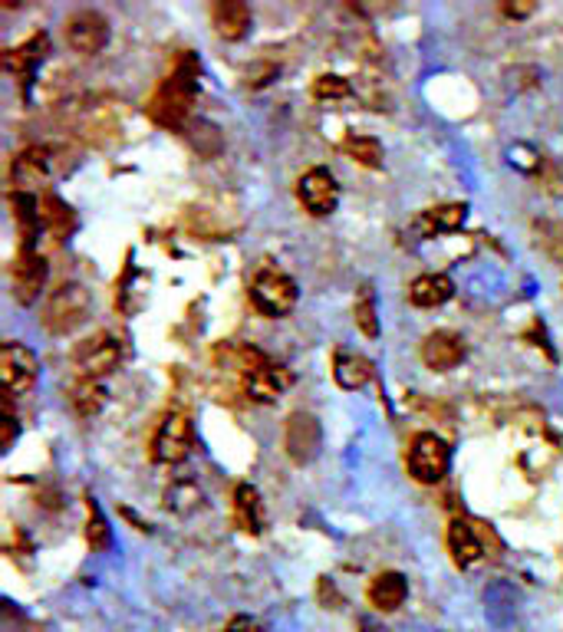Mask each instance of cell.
Returning a JSON list of instances; mask_svg holds the SVG:
<instances>
[{
	"instance_id": "obj_1",
	"label": "cell",
	"mask_w": 563,
	"mask_h": 632,
	"mask_svg": "<svg viewBox=\"0 0 563 632\" xmlns=\"http://www.w3.org/2000/svg\"><path fill=\"white\" fill-rule=\"evenodd\" d=\"M195 96H198V63L195 56L185 53L175 63V70L168 73L165 83L155 89L149 116L165 129H182L191 116V106H195Z\"/></svg>"
},
{
	"instance_id": "obj_2",
	"label": "cell",
	"mask_w": 563,
	"mask_h": 632,
	"mask_svg": "<svg viewBox=\"0 0 563 632\" xmlns=\"http://www.w3.org/2000/svg\"><path fill=\"white\" fill-rule=\"evenodd\" d=\"M89 310H93V297L83 284H63L60 290H53V297L43 307V330L53 336L73 333L76 326L86 323Z\"/></svg>"
},
{
	"instance_id": "obj_3",
	"label": "cell",
	"mask_w": 563,
	"mask_h": 632,
	"mask_svg": "<svg viewBox=\"0 0 563 632\" xmlns=\"http://www.w3.org/2000/svg\"><path fill=\"white\" fill-rule=\"evenodd\" d=\"M251 300L264 316H287L297 307V284L284 270L277 267H261L251 280Z\"/></svg>"
},
{
	"instance_id": "obj_4",
	"label": "cell",
	"mask_w": 563,
	"mask_h": 632,
	"mask_svg": "<svg viewBox=\"0 0 563 632\" xmlns=\"http://www.w3.org/2000/svg\"><path fill=\"white\" fill-rule=\"evenodd\" d=\"M0 379H4L7 402H14L17 395L33 392V386H37L40 379L37 353L20 343H4V349H0Z\"/></svg>"
},
{
	"instance_id": "obj_5",
	"label": "cell",
	"mask_w": 563,
	"mask_h": 632,
	"mask_svg": "<svg viewBox=\"0 0 563 632\" xmlns=\"http://www.w3.org/2000/svg\"><path fill=\"white\" fill-rule=\"evenodd\" d=\"M448 461H452V451L432 432H422L412 438L409 445V474L419 484H438L448 474Z\"/></svg>"
},
{
	"instance_id": "obj_6",
	"label": "cell",
	"mask_w": 563,
	"mask_h": 632,
	"mask_svg": "<svg viewBox=\"0 0 563 632\" xmlns=\"http://www.w3.org/2000/svg\"><path fill=\"white\" fill-rule=\"evenodd\" d=\"M191 451V422L182 412H168L155 428L152 438V461L159 465H178Z\"/></svg>"
},
{
	"instance_id": "obj_7",
	"label": "cell",
	"mask_w": 563,
	"mask_h": 632,
	"mask_svg": "<svg viewBox=\"0 0 563 632\" xmlns=\"http://www.w3.org/2000/svg\"><path fill=\"white\" fill-rule=\"evenodd\" d=\"M66 43L73 53L96 56L109 43V20L96 10H76L66 17Z\"/></svg>"
},
{
	"instance_id": "obj_8",
	"label": "cell",
	"mask_w": 563,
	"mask_h": 632,
	"mask_svg": "<svg viewBox=\"0 0 563 632\" xmlns=\"http://www.w3.org/2000/svg\"><path fill=\"white\" fill-rule=\"evenodd\" d=\"M10 287H14V300L20 307L37 303L43 287H47V261H43L33 247H24V251L17 254L14 270H10Z\"/></svg>"
},
{
	"instance_id": "obj_9",
	"label": "cell",
	"mask_w": 563,
	"mask_h": 632,
	"mask_svg": "<svg viewBox=\"0 0 563 632\" xmlns=\"http://www.w3.org/2000/svg\"><path fill=\"white\" fill-rule=\"evenodd\" d=\"M297 198L310 214L323 218V214H333L336 205H340V185H336L333 172H326V168H310L297 182Z\"/></svg>"
},
{
	"instance_id": "obj_10",
	"label": "cell",
	"mask_w": 563,
	"mask_h": 632,
	"mask_svg": "<svg viewBox=\"0 0 563 632\" xmlns=\"http://www.w3.org/2000/svg\"><path fill=\"white\" fill-rule=\"evenodd\" d=\"M122 356V346L112 340V336L99 333V336H89V340L73 353V363L76 372H80V379H103L106 372L116 369Z\"/></svg>"
},
{
	"instance_id": "obj_11",
	"label": "cell",
	"mask_w": 563,
	"mask_h": 632,
	"mask_svg": "<svg viewBox=\"0 0 563 632\" xmlns=\"http://www.w3.org/2000/svg\"><path fill=\"white\" fill-rule=\"evenodd\" d=\"M50 178V152L43 145H30V149H20L10 162V185L14 191H27L43 185Z\"/></svg>"
},
{
	"instance_id": "obj_12",
	"label": "cell",
	"mask_w": 563,
	"mask_h": 632,
	"mask_svg": "<svg viewBox=\"0 0 563 632\" xmlns=\"http://www.w3.org/2000/svg\"><path fill=\"white\" fill-rule=\"evenodd\" d=\"M284 445H287V455L297 461V465H307L313 461L320 448V425L313 419L310 412H297L287 419V435H284Z\"/></svg>"
},
{
	"instance_id": "obj_13",
	"label": "cell",
	"mask_w": 563,
	"mask_h": 632,
	"mask_svg": "<svg viewBox=\"0 0 563 632\" xmlns=\"http://www.w3.org/2000/svg\"><path fill=\"white\" fill-rule=\"evenodd\" d=\"M461 359H465V340H461L458 333L452 330H435L425 336L422 343V363L435 369V372H448L461 366Z\"/></svg>"
},
{
	"instance_id": "obj_14",
	"label": "cell",
	"mask_w": 563,
	"mask_h": 632,
	"mask_svg": "<svg viewBox=\"0 0 563 632\" xmlns=\"http://www.w3.org/2000/svg\"><path fill=\"white\" fill-rule=\"evenodd\" d=\"M40 228L50 234V241L63 244L70 241L76 231V211L56 195V191H43L40 195Z\"/></svg>"
},
{
	"instance_id": "obj_15",
	"label": "cell",
	"mask_w": 563,
	"mask_h": 632,
	"mask_svg": "<svg viewBox=\"0 0 563 632\" xmlns=\"http://www.w3.org/2000/svg\"><path fill=\"white\" fill-rule=\"evenodd\" d=\"M47 53H50V40H47V33H37V37H30L27 43H20V47L14 50H7L4 56V70L10 76H17V79H30L33 73H37V66L47 60Z\"/></svg>"
},
{
	"instance_id": "obj_16",
	"label": "cell",
	"mask_w": 563,
	"mask_h": 632,
	"mask_svg": "<svg viewBox=\"0 0 563 632\" xmlns=\"http://www.w3.org/2000/svg\"><path fill=\"white\" fill-rule=\"evenodd\" d=\"M211 24H215L218 37L228 43H238L251 30V10L241 0H221V4L211 7Z\"/></svg>"
},
{
	"instance_id": "obj_17",
	"label": "cell",
	"mask_w": 563,
	"mask_h": 632,
	"mask_svg": "<svg viewBox=\"0 0 563 632\" xmlns=\"http://www.w3.org/2000/svg\"><path fill=\"white\" fill-rule=\"evenodd\" d=\"M448 553H452L458 570H471L484 560V547L475 534V527L465 521H452L448 524Z\"/></svg>"
},
{
	"instance_id": "obj_18",
	"label": "cell",
	"mask_w": 563,
	"mask_h": 632,
	"mask_svg": "<svg viewBox=\"0 0 563 632\" xmlns=\"http://www.w3.org/2000/svg\"><path fill=\"white\" fill-rule=\"evenodd\" d=\"M468 218V205H461V201H452V205H438L422 211L419 218H415V231L422 237H442V234H452L458 231L461 224Z\"/></svg>"
},
{
	"instance_id": "obj_19",
	"label": "cell",
	"mask_w": 563,
	"mask_h": 632,
	"mask_svg": "<svg viewBox=\"0 0 563 632\" xmlns=\"http://www.w3.org/2000/svg\"><path fill=\"white\" fill-rule=\"evenodd\" d=\"M290 386V372L284 366H261L244 379V389L254 402H277Z\"/></svg>"
},
{
	"instance_id": "obj_20",
	"label": "cell",
	"mask_w": 563,
	"mask_h": 632,
	"mask_svg": "<svg viewBox=\"0 0 563 632\" xmlns=\"http://www.w3.org/2000/svg\"><path fill=\"white\" fill-rule=\"evenodd\" d=\"M405 596H409V583H405V577L396 570L379 573V577L369 583V603H373L379 613H396L405 603Z\"/></svg>"
},
{
	"instance_id": "obj_21",
	"label": "cell",
	"mask_w": 563,
	"mask_h": 632,
	"mask_svg": "<svg viewBox=\"0 0 563 632\" xmlns=\"http://www.w3.org/2000/svg\"><path fill=\"white\" fill-rule=\"evenodd\" d=\"M452 297H455V284L448 274H425L419 280H412L409 287V300L422 310L442 307V303H448Z\"/></svg>"
},
{
	"instance_id": "obj_22",
	"label": "cell",
	"mask_w": 563,
	"mask_h": 632,
	"mask_svg": "<svg viewBox=\"0 0 563 632\" xmlns=\"http://www.w3.org/2000/svg\"><path fill=\"white\" fill-rule=\"evenodd\" d=\"M234 527H241L244 534L264 530V504L254 484H238V491H234Z\"/></svg>"
},
{
	"instance_id": "obj_23",
	"label": "cell",
	"mask_w": 563,
	"mask_h": 632,
	"mask_svg": "<svg viewBox=\"0 0 563 632\" xmlns=\"http://www.w3.org/2000/svg\"><path fill=\"white\" fill-rule=\"evenodd\" d=\"M333 379L340 389H363L373 379V363L359 353H336L333 356Z\"/></svg>"
},
{
	"instance_id": "obj_24",
	"label": "cell",
	"mask_w": 563,
	"mask_h": 632,
	"mask_svg": "<svg viewBox=\"0 0 563 632\" xmlns=\"http://www.w3.org/2000/svg\"><path fill=\"white\" fill-rule=\"evenodd\" d=\"M10 208H14V221L24 237V247H33V237L40 231V198L27 195V191H10Z\"/></svg>"
},
{
	"instance_id": "obj_25",
	"label": "cell",
	"mask_w": 563,
	"mask_h": 632,
	"mask_svg": "<svg viewBox=\"0 0 563 632\" xmlns=\"http://www.w3.org/2000/svg\"><path fill=\"white\" fill-rule=\"evenodd\" d=\"M70 405L76 415H99L106 405V386L99 379H80L76 386L70 389Z\"/></svg>"
},
{
	"instance_id": "obj_26",
	"label": "cell",
	"mask_w": 563,
	"mask_h": 632,
	"mask_svg": "<svg viewBox=\"0 0 563 632\" xmlns=\"http://www.w3.org/2000/svg\"><path fill=\"white\" fill-rule=\"evenodd\" d=\"M343 152L353 158V162L359 165H366V168H382V158H386V152H382V145L379 139H373V135H346V142H343Z\"/></svg>"
},
{
	"instance_id": "obj_27",
	"label": "cell",
	"mask_w": 563,
	"mask_h": 632,
	"mask_svg": "<svg viewBox=\"0 0 563 632\" xmlns=\"http://www.w3.org/2000/svg\"><path fill=\"white\" fill-rule=\"evenodd\" d=\"M165 501H168V507H172L175 514H191V511H198L205 498H201V491L191 481H178V484L168 488Z\"/></svg>"
},
{
	"instance_id": "obj_28",
	"label": "cell",
	"mask_w": 563,
	"mask_h": 632,
	"mask_svg": "<svg viewBox=\"0 0 563 632\" xmlns=\"http://www.w3.org/2000/svg\"><path fill=\"white\" fill-rule=\"evenodd\" d=\"M356 326L363 330V336H369V340H376V336H379L373 287H363V290H359V297H356Z\"/></svg>"
},
{
	"instance_id": "obj_29",
	"label": "cell",
	"mask_w": 563,
	"mask_h": 632,
	"mask_svg": "<svg viewBox=\"0 0 563 632\" xmlns=\"http://www.w3.org/2000/svg\"><path fill=\"white\" fill-rule=\"evenodd\" d=\"M534 237H537L540 251L550 254L554 261H563V221H537Z\"/></svg>"
},
{
	"instance_id": "obj_30",
	"label": "cell",
	"mask_w": 563,
	"mask_h": 632,
	"mask_svg": "<svg viewBox=\"0 0 563 632\" xmlns=\"http://www.w3.org/2000/svg\"><path fill=\"white\" fill-rule=\"evenodd\" d=\"M349 93H353L349 79L336 76V73H326V76L317 79V83H313V96H317L320 103H340V99H346Z\"/></svg>"
},
{
	"instance_id": "obj_31",
	"label": "cell",
	"mask_w": 563,
	"mask_h": 632,
	"mask_svg": "<svg viewBox=\"0 0 563 632\" xmlns=\"http://www.w3.org/2000/svg\"><path fill=\"white\" fill-rule=\"evenodd\" d=\"M86 540L93 550H103L109 544V524L103 521V514H99L96 501H89V524H86Z\"/></svg>"
},
{
	"instance_id": "obj_32",
	"label": "cell",
	"mask_w": 563,
	"mask_h": 632,
	"mask_svg": "<svg viewBox=\"0 0 563 632\" xmlns=\"http://www.w3.org/2000/svg\"><path fill=\"white\" fill-rule=\"evenodd\" d=\"M277 76V66L274 63H254L251 70H247V86L251 89H261V86H270Z\"/></svg>"
},
{
	"instance_id": "obj_33",
	"label": "cell",
	"mask_w": 563,
	"mask_h": 632,
	"mask_svg": "<svg viewBox=\"0 0 563 632\" xmlns=\"http://www.w3.org/2000/svg\"><path fill=\"white\" fill-rule=\"evenodd\" d=\"M224 632H264V626L257 623L254 616H234L228 626H224Z\"/></svg>"
},
{
	"instance_id": "obj_34",
	"label": "cell",
	"mask_w": 563,
	"mask_h": 632,
	"mask_svg": "<svg viewBox=\"0 0 563 632\" xmlns=\"http://www.w3.org/2000/svg\"><path fill=\"white\" fill-rule=\"evenodd\" d=\"M14 435H17V419H14V412H10V402H7V415H4V451L14 445Z\"/></svg>"
},
{
	"instance_id": "obj_35",
	"label": "cell",
	"mask_w": 563,
	"mask_h": 632,
	"mask_svg": "<svg viewBox=\"0 0 563 632\" xmlns=\"http://www.w3.org/2000/svg\"><path fill=\"white\" fill-rule=\"evenodd\" d=\"M501 14H508V17H531L534 14V4H504Z\"/></svg>"
}]
</instances>
